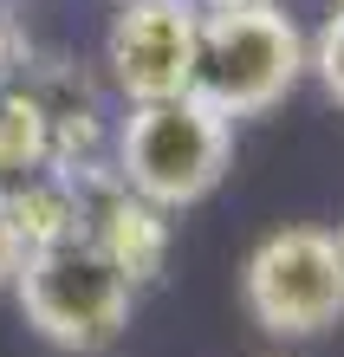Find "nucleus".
Wrapping results in <instances>:
<instances>
[{
	"instance_id": "f257e3e1",
	"label": "nucleus",
	"mask_w": 344,
	"mask_h": 357,
	"mask_svg": "<svg viewBox=\"0 0 344 357\" xmlns=\"http://www.w3.org/2000/svg\"><path fill=\"white\" fill-rule=\"evenodd\" d=\"M111 169L163 215H182L227 182L234 123L195 91L163 104H124V117L111 123Z\"/></svg>"
},
{
	"instance_id": "f03ea898",
	"label": "nucleus",
	"mask_w": 344,
	"mask_h": 357,
	"mask_svg": "<svg viewBox=\"0 0 344 357\" xmlns=\"http://www.w3.org/2000/svg\"><path fill=\"white\" fill-rule=\"evenodd\" d=\"M306 85V26L286 0L260 7H202V52H195V98L214 104L227 123L279 111Z\"/></svg>"
},
{
	"instance_id": "7ed1b4c3",
	"label": "nucleus",
	"mask_w": 344,
	"mask_h": 357,
	"mask_svg": "<svg viewBox=\"0 0 344 357\" xmlns=\"http://www.w3.org/2000/svg\"><path fill=\"white\" fill-rule=\"evenodd\" d=\"M241 312L273 344H306L344 325V247L338 227L286 221L241 260Z\"/></svg>"
},
{
	"instance_id": "20e7f679",
	"label": "nucleus",
	"mask_w": 344,
	"mask_h": 357,
	"mask_svg": "<svg viewBox=\"0 0 344 357\" xmlns=\"http://www.w3.org/2000/svg\"><path fill=\"white\" fill-rule=\"evenodd\" d=\"M7 292H13L20 319L33 325V338H46L66 357L111 351L137 312V286L91 241H59L46 254H27Z\"/></svg>"
},
{
	"instance_id": "39448f33",
	"label": "nucleus",
	"mask_w": 344,
	"mask_h": 357,
	"mask_svg": "<svg viewBox=\"0 0 344 357\" xmlns=\"http://www.w3.org/2000/svg\"><path fill=\"white\" fill-rule=\"evenodd\" d=\"M202 0H124L104 26V85L124 104H163L195 91Z\"/></svg>"
},
{
	"instance_id": "423d86ee",
	"label": "nucleus",
	"mask_w": 344,
	"mask_h": 357,
	"mask_svg": "<svg viewBox=\"0 0 344 357\" xmlns=\"http://www.w3.org/2000/svg\"><path fill=\"white\" fill-rule=\"evenodd\" d=\"M78 195V241H91L104 260H111L137 292L163 280L169 247H176V227L156 202H143L137 188H124V176L111 169V156L84 162V169L66 176Z\"/></svg>"
},
{
	"instance_id": "0eeeda50",
	"label": "nucleus",
	"mask_w": 344,
	"mask_h": 357,
	"mask_svg": "<svg viewBox=\"0 0 344 357\" xmlns=\"http://www.w3.org/2000/svg\"><path fill=\"white\" fill-rule=\"evenodd\" d=\"M0 195H7V215H13V234L27 254H46L59 241H78V195L66 176H13L0 182Z\"/></svg>"
},
{
	"instance_id": "6e6552de",
	"label": "nucleus",
	"mask_w": 344,
	"mask_h": 357,
	"mask_svg": "<svg viewBox=\"0 0 344 357\" xmlns=\"http://www.w3.org/2000/svg\"><path fill=\"white\" fill-rule=\"evenodd\" d=\"M306 78L344 111V0L318 20V33H306Z\"/></svg>"
},
{
	"instance_id": "1a4fd4ad",
	"label": "nucleus",
	"mask_w": 344,
	"mask_h": 357,
	"mask_svg": "<svg viewBox=\"0 0 344 357\" xmlns=\"http://www.w3.org/2000/svg\"><path fill=\"white\" fill-rule=\"evenodd\" d=\"M33 33H27V20H20L13 7H0V91L7 85H20L27 78V66H33Z\"/></svg>"
},
{
	"instance_id": "9d476101",
	"label": "nucleus",
	"mask_w": 344,
	"mask_h": 357,
	"mask_svg": "<svg viewBox=\"0 0 344 357\" xmlns=\"http://www.w3.org/2000/svg\"><path fill=\"white\" fill-rule=\"evenodd\" d=\"M20 260H27V247H20V234H13V215H7V195H0V292L13 286Z\"/></svg>"
},
{
	"instance_id": "9b49d317",
	"label": "nucleus",
	"mask_w": 344,
	"mask_h": 357,
	"mask_svg": "<svg viewBox=\"0 0 344 357\" xmlns=\"http://www.w3.org/2000/svg\"><path fill=\"white\" fill-rule=\"evenodd\" d=\"M0 182H7V123H0Z\"/></svg>"
},
{
	"instance_id": "f8f14e48",
	"label": "nucleus",
	"mask_w": 344,
	"mask_h": 357,
	"mask_svg": "<svg viewBox=\"0 0 344 357\" xmlns=\"http://www.w3.org/2000/svg\"><path fill=\"white\" fill-rule=\"evenodd\" d=\"M202 7H260V0H202Z\"/></svg>"
},
{
	"instance_id": "ddd939ff",
	"label": "nucleus",
	"mask_w": 344,
	"mask_h": 357,
	"mask_svg": "<svg viewBox=\"0 0 344 357\" xmlns=\"http://www.w3.org/2000/svg\"><path fill=\"white\" fill-rule=\"evenodd\" d=\"M338 247H344V221H338Z\"/></svg>"
},
{
	"instance_id": "4468645a",
	"label": "nucleus",
	"mask_w": 344,
	"mask_h": 357,
	"mask_svg": "<svg viewBox=\"0 0 344 357\" xmlns=\"http://www.w3.org/2000/svg\"><path fill=\"white\" fill-rule=\"evenodd\" d=\"M0 7H20V0H0Z\"/></svg>"
},
{
	"instance_id": "2eb2a0df",
	"label": "nucleus",
	"mask_w": 344,
	"mask_h": 357,
	"mask_svg": "<svg viewBox=\"0 0 344 357\" xmlns=\"http://www.w3.org/2000/svg\"><path fill=\"white\" fill-rule=\"evenodd\" d=\"M111 7H124V0H111Z\"/></svg>"
},
{
	"instance_id": "dca6fc26",
	"label": "nucleus",
	"mask_w": 344,
	"mask_h": 357,
	"mask_svg": "<svg viewBox=\"0 0 344 357\" xmlns=\"http://www.w3.org/2000/svg\"><path fill=\"white\" fill-rule=\"evenodd\" d=\"M331 7H338V0H331Z\"/></svg>"
}]
</instances>
